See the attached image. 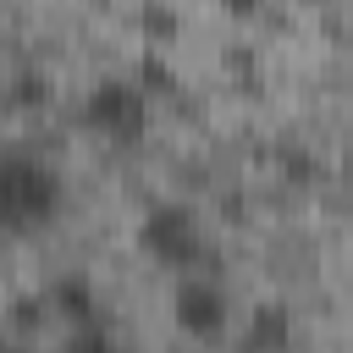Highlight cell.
<instances>
[{"mask_svg":"<svg viewBox=\"0 0 353 353\" xmlns=\"http://www.w3.org/2000/svg\"><path fill=\"white\" fill-rule=\"evenodd\" d=\"M132 83H138V88H143L149 99H171V94L182 88L176 66H171V61H165V55H160L154 44H149V50H143V55L132 61Z\"/></svg>","mask_w":353,"mask_h":353,"instance_id":"7","label":"cell"},{"mask_svg":"<svg viewBox=\"0 0 353 353\" xmlns=\"http://www.w3.org/2000/svg\"><path fill=\"white\" fill-rule=\"evenodd\" d=\"M138 248H143L149 259L171 265V270L215 276V254H210V243H204V226H199V215H193L188 204H176V199L143 210V221H138Z\"/></svg>","mask_w":353,"mask_h":353,"instance_id":"2","label":"cell"},{"mask_svg":"<svg viewBox=\"0 0 353 353\" xmlns=\"http://www.w3.org/2000/svg\"><path fill=\"white\" fill-rule=\"evenodd\" d=\"M44 303H50V314H55V320H66L72 331H83V325H105L99 287H94L83 270H61V276H50Z\"/></svg>","mask_w":353,"mask_h":353,"instance_id":"5","label":"cell"},{"mask_svg":"<svg viewBox=\"0 0 353 353\" xmlns=\"http://www.w3.org/2000/svg\"><path fill=\"white\" fill-rule=\"evenodd\" d=\"M336 171H342V182H347V188H353V149H347V154H342V165H336Z\"/></svg>","mask_w":353,"mask_h":353,"instance_id":"14","label":"cell"},{"mask_svg":"<svg viewBox=\"0 0 353 353\" xmlns=\"http://www.w3.org/2000/svg\"><path fill=\"white\" fill-rule=\"evenodd\" d=\"M44 99H50V77H44V72H17V77H11V105L33 110V105H44Z\"/></svg>","mask_w":353,"mask_h":353,"instance_id":"10","label":"cell"},{"mask_svg":"<svg viewBox=\"0 0 353 353\" xmlns=\"http://www.w3.org/2000/svg\"><path fill=\"white\" fill-rule=\"evenodd\" d=\"M83 127L110 143H138L149 127V94L132 77H99L83 94Z\"/></svg>","mask_w":353,"mask_h":353,"instance_id":"3","label":"cell"},{"mask_svg":"<svg viewBox=\"0 0 353 353\" xmlns=\"http://www.w3.org/2000/svg\"><path fill=\"white\" fill-rule=\"evenodd\" d=\"M44 314H50L44 298H17V303H11V320H17V325H39Z\"/></svg>","mask_w":353,"mask_h":353,"instance_id":"12","label":"cell"},{"mask_svg":"<svg viewBox=\"0 0 353 353\" xmlns=\"http://www.w3.org/2000/svg\"><path fill=\"white\" fill-rule=\"evenodd\" d=\"M61 353H121V342H116L105 325H83V331H66Z\"/></svg>","mask_w":353,"mask_h":353,"instance_id":"9","label":"cell"},{"mask_svg":"<svg viewBox=\"0 0 353 353\" xmlns=\"http://www.w3.org/2000/svg\"><path fill=\"white\" fill-rule=\"evenodd\" d=\"M276 160H281V176H287L292 188H309V182H320V160H314L309 149H298V143H287V149H281Z\"/></svg>","mask_w":353,"mask_h":353,"instance_id":"8","label":"cell"},{"mask_svg":"<svg viewBox=\"0 0 353 353\" xmlns=\"http://www.w3.org/2000/svg\"><path fill=\"white\" fill-rule=\"evenodd\" d=\"M66 204V182L55 165H44L28 149H6L0 154V221L11 232H33L50 226Z\"/></svg>","mask_w":353,"mask_h":353,"instance_id":"1","label":"cell"},{"mask_svg":"<svg viewBox=\"0 0 353 353\" xmlns=\"http://www.w3.org/2000/svg\"><path fill=\"white\" fill-rule=\"evenodd\" d=\"M0 353H28V347H22V342H6V347H0Z\"/></svg>","mask_w":353,"mask_h":353,"instance_id":"15","label":"cell"},{"mask_svg":"<svg viewBox=\"0 0 353 353\" xmlns=\"http://www.w3.org/2000/svg\"><path fill=\"white\" fill-rule=\"evenodd\" d=\"M143 33H149V39H176V11L149 6V11H143Z\"/></svg>","mask_w":353,"mask_h":353,"instance_id":"11","label":"cell"},{"mask_svg":"<svg viewBox=\"0 0 353 353\" xmlns=\"http://www.w3.org/2000/svg\"><path fill=\"white\" fill-rule=\"evenodd\" d=\"M171 320H176V331L182 336H193V342H215L221 331H226V320H232V298H226V287L215 281V276H182L176 281V292H171Z\"/></svg>","mask_w":353,"mask_h":353,"instance_id":"4","label":"cell"},{"mask_svg":"<svg viewBox=\"0 0 353 353\" xmlns=\"http://www.w3.org/2000/svg\"><path fill=\"white\" fill-rule=\"evenodd\" d=\"M248 353H287L292 347V309L287 303H254L248 309Z\"/></svg>","mask_w":353,"mask_h":353,"instance_id":"6","label":"cell"},{"mask_svg":"<svg viewBox=\"0 0 353 353\" xmlns=\"http://www.w3.org/2000/svg\"><path fill=\"white\" fill-rule=\"evenodd\" d=\"M221 6H226L232 17H254V11H259V0H221Z\"/></svg>","mask_w":353,"mask_h":353,"instance_id":"13","label":"cell"}]
</instances>
